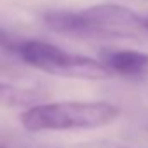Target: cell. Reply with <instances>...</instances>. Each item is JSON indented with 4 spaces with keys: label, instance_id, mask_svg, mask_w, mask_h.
Wrapping results in <instances>:
<instances>
[{
    "label": "cell",
    "instance_id": "cell-1",
    "mask_svg": "<svg viewBox=\"0 0 148 148\" xmlns=\"http://www.w3.org/2000/svg\"><path fill=\"white\" fill-rule=\"evenodd\" d=\"M120 108L108 101H45L19 115V124L28 132H58L99 129L113 124Z\"/></svg>",
    "mask_w": 148,
    "mask_h": 148
},
{
    "label": "cell",
    "instance_id": "cell-2",
    "mask_svg": "<svg viewBox=\"0 0 148 148\" xmlns=\"http://www.w3.org/2000/svg\"><path fill=\"white\" fill-rule=\"evenodd\" d=\"M16 56L25 64L61 79L105 80L110 79L112 75L99 59L66 52L61 47L44 40H35V38L21 40Z\"/></svg>",
    "mask_w": 148,
    "mask_h": 148
},
{
    "label": "cell",
    "instance_id": "cell-3",
    "mask_svg": "<svg viewBox=\"0 0 148 148\" xmlns=\"http://www.w3.org/2000/svg\"><path fill=\"white\" fill-rule=\"evenodd\" d=\"M77 12L82 26V38H132L145 33L143 16L136 14L125 5L98 4Z\"/></svg>",
    "mask_w": 148,
    "mask_h": 148
},
{
    "label": "cell",
    "instance_id": "cell-4",
    "mask_svg": "<svg viewBox=\"0 0 148 148\" xmlns=\"http://www.w3.org/2000/svg\"><path fill=\"white\" fill-rule=\"evenodd\" d=\"M110 73L138 77L148 70V54L132 49H105L98 58Z\"/></svg>",
    "mask_w": 148,
    "mask_h": 148
},
{
    "label": "cell",
    "instance_id": "cell-5",
    "mask_svg": "<svg viewBox=\"0 0 148 148\" xmlns=\"http://www.w3.org/2000/svg\"><path fill=\"white\" fill-rule=\"evenodd\" d=\"M40 103H45V94L38 89L18 87L14 84L0 82V105L11 108H32Z\"/></svg>",
    "mask_w": 148,
    "mask_h": 148
},
{
    "label": "cell",
    "instance_id": "cell-6",
    "mask_svg": "<svg viewBox=\"0 0 148 148\" xmlns=\"http://www.w3.org/2000/svg\"><path fill=\"white\" fill-rule=\"evenodd\" d=\"M21 40H23V38H21ZM21 40L16 38V37H12L11 33H7V32H4V30H0V49H4V51H7V52L16 54L18 49H19Z\"/></svg>",
    "mask_w": 148,
    "mask_h": 148
},
{
    "label": "cell",
    "instance_id": "cell-7",
    "mask_svg": "<svg viewBox=\"0 0 148 148\" xmlns=\"http://www.w3.org/2000/svg\"><path fill=\"white\" fill-rule=\"evenodd\" d=\"M77 148H139V146H131V145H124V143H115V141H108V139H101V141H92L87 145H80Z\"/></svg>",
    "mask_w": 148,
    "mask_h": 148
},
{
    "label": "cell",
    "instance_id": "cell-8",
    "mask_svg": "<svg viewBox=\"0 0 148 148\" xmlns=\"http://www.w3.org/2000/svg\"><path fill=\"white\" fill-rule=\"evenodd\" d=\"M143 26H145V32H148V16H143Z\"/></svg>",
    "mask_w": 148,
    "mask_h": 148
},
{
    "label": "cell",
    "instance_id": "cell-9",
    "mask_svg": "<svg viewBox=\"0 0 148 148\" xmlns=\"http://www.w3.org/2000/svg\"><path fill=\"white\" fill-rule=\"evenodd\" d=\"M0 148H9V146H5L4 143H0Z\"/></svg>",
    "mask_w": 148,
    "mask_h": 148
}]
</instances>
